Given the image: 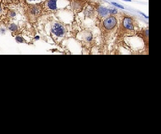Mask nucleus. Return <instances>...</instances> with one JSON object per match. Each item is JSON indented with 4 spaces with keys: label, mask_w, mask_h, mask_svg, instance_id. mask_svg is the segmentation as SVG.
Wrapping results in <instances>:
<instances>
[{
    "label": "nucleus",
    "mask_w": 161,
    "mask_h": 134,
    "mask_svg": "<svg viewBox=\"0 0 161 134\" xmlns=\"http://www.w3.org/2000/svg\"><path fill=\"white\" fill-rule=\"evenodd\" d=\"M123 26L125 29L129 30H134V22L132 18L130 17H125L123 18L122 21Z\"/></svg>",
    "instance_id": "obj_3"
},
{
    "label": "nucleus",
    "mask_w": 161,
    "mask_h": 134,
    "mask_svg": "<svg viewBox=\"0 0 161 134\" xmlns=\"http://www.w3.org/2000/svg\"><path fill=\"white\" fill-rule=\"evenodd\" d=\"M111 4L112 5H113L114 6H117V7H119V8H122V9H125V7H124L122 5H121L120 4H119L118 3H115V2H112L111 3Z\"/></svg>",
    "instance_id": "obj_9"
},
{
    "label": "nucleus",
    "mask_w": 161,
    "mask_h": 134,
    "mask_svg": "<svg viewBox=\"0 0 161 134\" xmlns=\"http://www.w3.org/2000/svg\"><path fill=\"white\" fill-rule=\"evenodd\" d=\"M57 2L58 0H46L45 6L49 10L55 11L57 9Z\"/></svg>",
    "instance_id": "obj_4"
},
{
    "label": "nucleus",
    "mask_w": 161,
    "mask_h": 134,
    "mask_svg": "<svg viewBox=\"0 0 161 134\" xmlns=\"http://www.w3.org/2000/svg\"><path fill=\"white\" fill-rule=\"evenodd\" d=\"M141 13V14H142V15H143L144 16V17H145V18H148V16H146V15H145V14H143V13Z\"/></svg>",
    "instance_id": "obj_13"
},
{
    "label": "nucleus",
    "mask_w": 161,
    "mask_h": 134,
    "mask_svg": "<svg viewBox=\"0 0 161 134\" xmlns=\"http://www.w3.org/2000/svg\"><path fill=\"white\" fill-rule=\"evenodd\" d=\"M9 15L10 16V17H15L16 15V14L14 12V11H11V12H10Z\"/></svg>",
    "instance_id": "obj_11"
},
{
    "label": "nucleus",
    "mask_w": 161,
    "mask_h": 134,
    "mask_svg": "<svg viewBox=\"0 0 161 134\" xmlns=\"http://www.w3.org/2000/svg\"><path fill=\"white\" fill-rule=\"evenodd\" d=\"M10 28L11 30H16L18 29V26H17L15 24H12L11 25Z\"/></svg>",
    "instance_id": "obj_10"
},
{
    "label": "nucleus",
    "mask_w": 161,
    "mask_h": 134,
    "mask_svg": "<svg viewBox=\"0 0 161 134\" xmlns=\"http://www.w3.org/2000/svg\"><path fill=\"white\" fill-rule=\"evenodd\" d=\"M29 11L31 14L34 16L39 15L41 12V7L36 4L33 5L32 6H31L30 8Z\"/></svg>",
    "instance_id": "obj_6"
},
{
    "label": "nucleus",
    "mask_w": 161,
    "mask_h": 134,
    "mask_svg": "<svg viewBox=\"0 0 161 134\" xmlns=\"http://www.w3.org/2000/svg\"><path fill=\"white\" fill-rule=\"evenodd\" d=\"M16 40H17V41L19 42V43H22V42L23 41V39H22V38L21 37H16Z\"/></svg>",
    "instance_id": "obj_12"
},
{
    "label": "nucleus",
    "mask_w": 161,
    "mask_h": 134,
    "mask_svg": "<svg viewBox=\"0 0 161 134\" xmlns=\"http://www.w3.org/2000/svg\"><path fill=\"white\" fill-rule=\"evenodd\" d=\"M117 19L115 17L111 16L104 19L103 23L104 27L108 30H111L117 26Z\"/></svg>",
    "instance_id": "obj_1"
},
{
    "label": "nucleus",
    "mask_w": 161,
    "mask_h": 134,
    "mask_svg": "<svg viewBox=\"0 0 161 134\" xmlns=\"http://www.w3.org/2000/svg\"><path fill=\"white\" fill-rule=\"evenodd\" d=\"M123 1H125V2H131L132 0H123Z\"/></svg>",
    "instance_id": "obj_14"
},
{
    "label": "nucleus",
    "mask_w": 161,
    "mask_h": 134,
    "mask_svg": "<svg viewBox=\"0 0 161 134\" xmlns=\"http://www.w3.org/2000/svg\"><path fill=\"white\" fill-rule=\"evenodd\" d=\"M1 11H2V8H1V7H0V12H1Z\"/></svg>",
    "instance_id": "obj_15"
},
{
    "label": "nucleus",
    "mask_w": 161,
    "mask_h": 134,
    "mask_svg": "<svg viewBox=\"0 0 161 134\" xmlns=\"http://www.w3.org/2000/svg\"><path fill=\"white\" fill-rule=\"evenodd\" d=\"M109 13L112 15L116 14L118 13V10L114 8H110V9H109Z\"/></svg>",
    "instance_id": "obj_7"
},
{
    "label": "nucleus",
    "mask_w": 161,
    "mask_h": 134,
    "mask_svg": "<svg viewBox=\"0 0 161 134\" xmlns=\"http://www.w3.org/2000/svg\"><path fill=\"white\" fill-rule=\"evenodd\" d=\"M44 0H27L28 3H30L31 4H36V3H41V2L43 1Z\"/></svg>",
    "instance_id": "obj_8"
},
{
    "label": "nucleus",
    "mask_w": 161,
    "mask_h": 134,
    "mask_svg": "<svg viewBox=\"0 0 161 134\" xmlns=\"http://www.w3.org/2000/svg\"><path fill=\"white\" fill-rule=\"evenodd\" d=\"M97 10L98 13V15L100 16L104 17L108 15L109 9L106 7H104L101 5H99L97 8Z\"/></svg>",
    "instance_id": "obj_5"
},
{
    "label": "nucleus",
    "mask_w": 161,
    "mask_h": 134,
    "mask_svg": "<svg viewBox=\"0 0 161 134\" xmlns=\"http://www.w3.org/2000/svg\"><path fill=\"white\" fill-rule=\"evenodd\" d=\"M52 32L56 36H61L64 34L65 28L63 25L59 23H56L54 24L52 28Z\"/></svg>",
    "instance_id": "obj_2"
}]
</instances>
